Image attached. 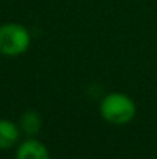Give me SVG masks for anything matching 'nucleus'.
<instances>
[{"label": "nucleus", "instance_id": "nucleus-1", "mask_svg": "<svg viewBox=\"0 0 157 159\" xmlns=\"http://www.w3.org/2000/svg\"><path fill=\"white\" fill-rule=\"evenodd\" d=\"M99 112L107 123L122 126L134 120L136 116V105L127 93L110 92L102 99Z\"/></svg>", "mask_w": 157, "mask_h": 159}, {"label": "nucleus", "instance_id": "nucleus-2", "mask_svg": "<svg viewBox=\"0 0 157 159\" xmlns=\"http://www.w3.org/2000/svg\"><path fill=\"white\" fill-rule=\"evenodd\" d=\"M31 32L18 22H6L0 25V55L15 57L29 49Z\"/></svg>", "mask_w": 157, "mask_h": 159}, {"label": "nucleus", "instance_id": "nucleus-3", "mask_svg": "<svg viewBox=\"0 0 157 159\" xmlns=\"http://www.w3.org/2000/svg\"><path fill=\"white\" fill-rule=\"evenodd\" d=\"M15 159H50V154L43 143L31 137L17 147Z\"/></svg>", "mask_w": 157, "mask_h": 159}, {"label": "nucleus", "instance_id": "nucleus-4", "mask_svg": "<svg viewBox=\"0 0 157 159\" xmlns=\"http://www.w3.org/2000/svg\"><path fill=\"white\" fill-rule=\"evenodd\" d=\"M21 129L8 119H0V149H10L18 143Z\"/></svg>", "mask_w": 157, "mask_h": 159}, {"label": "nucleus", "instance_id": "nucleus-5", "mask_svg": "<svg viewBox=\"0 0 157 159\" xmlns=\"http://www.w3.org/2000/svg\"><path fill=\"white\" fill-rule=\"evenodd\" d=\"M42 116L39 115L36 110H28L24 115L21 116V120H19V129L22 133H25L29 137H35L42 129Z\"/></svg>", "mask_w": 157, "mask_h": 159}]
</instances>
